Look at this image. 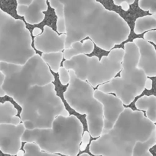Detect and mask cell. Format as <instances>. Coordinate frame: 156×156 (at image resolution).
<instances>
[{
	"mask_svg": "<svg viewBox=\"0 0 156 156\" xmlns=\"http://www.w3.org/2000/svg\"><path fill=\"white\" fill-rule=\"evenodd\" d=\"M139 50L138 67L142 69L147 77L156 76V50L154 46L143 38H136L132 41Z\"/></svg>",
	"mask_w": 156,
	"mask_h": 156,
	"instance_id": "obj_13",
	"label": "cell"
},
{
	"mask_svg": "<svg viewBox=\"0 0 156 156\" xmlns=\"http://www.w3.org/2000/svg\"><path fill=\"white\" fill-rule=\"evenodd\" d=\"M79 156H92V155H90L89 154H87V153H83V154H81V155H80Z\"/></svg>",
	"mask_w": 156,
	"mask_h": 156,
	"instance_id": "obj_32",
	"label": "cell"
},
{
	"mask_svg": "<svg viewBox=\"0 0 156 156\" xmlns=\"http://www.w3.org/2000/svg\"><path fill=\"white\" fill-rule=\"evenodd\" d=\"M145 88L147 90H151L152 88V81L151 79H147L145 81Z\"/></svg>",
	"mask_w": 156,
	"mask_h": 156,
	"instance_id": "obj_28",
	"label": "cell"
},
{
	"mask_svg": "<svg viewBox=\"0 0 156 156\" xmlns=\"http://www.w3.org/2000/svg\"><path fill=\"white\" fill-rule=\"evenodd\" d=\"M152 16L154 17V18H155V19H156V13H154V14H152Z\"/></svg>",
	"mask_w": 156,
	"mask_h": 156,
	"instance_id": "obj_33",
	"label": "cell"
},
{
	"mask_svg": "<svg viewBox=\"0 0 156 156\" xmlns=\"http://www.w3.org/2000/svg\"><path fill=\"white\" fill-rule=\"evenodd\" d=\"M154 29H156V19L152 15L139 17L135 21L134 33L136 34H142Z\"/></svg>",
	"mask_w": 156,
	"mask_h": 156,
	"instance_id": "obj_17",
	"label": "cell"
},
{
	"mask_svg": "<svg viewBox=\"0 0 156 156\" xmlns=\"http://www.w3.org/2000/svg\"><path fill=\"white\" fill-rule=\"evenodd\" d=\"M18 105L21 108V120L29 130L51 128L58 116H70L53 83L30 88Z\"/></svg>",
	"mask_w": 156,
	"mask_h": 156,
	"instance_id": "obj_4",
	"label": "cell"
},
{
	"mask_svg": "<svg viewBox=\"0 0 156 156\" xmlns=\"http://www.w3.org/2000/svg\"><path fill=\"white\" fill-rule=\"evenodd\" d=\"M24 152H23V151H21V150H19L18 151V153H17V156H24Z\"/></svg>",
	"mask_w": 156,
	"mask_h": 156,
	"instance_id": "obj_31",
	"label": "cell"
},
{
	"mask_svg": "<svg viewBox=\"0 0 156 156\" xmlns=\"http://www.w3.org/2000/svg\"><path fill=\"white\" fill-rule=\"evenodd\" d=\"M139 6L142 11L156 13V0H139Z\"/></svg>",
	"mask_w": 156,
	"mask_h": 156,
	"instance_id": "obj_21",
	"label": "cell"
},
{
	"mask_svg": "<svg viewBox=\"0 0 156 156\" xmlns=\"http://www.w3.org/2000/svg\"><path fill=\"white\" fill-rule=\"evenodd\" d=\"M23 123L7 124L0 127V151L5 155H16L21 148V136L25 131Z\"/></svg>",
	"mask_w": 156,
	"mask_h": 156,
	"instance_id": "obj_11",
	"label": "cell"
},
{
	"mask_svg": "<svg viewBox=\"0 0 156 156\" xmlns=\"http://www.w3.org/2000/svg\"><path fill=\"white\" fill-rule=\"evenodd\" d=\"M139 111H146V117L153 123H156V96L144 95L139 98L135 103Z\"/></svg>",
	"mask_w": 156,
	"mask_h": 156,
	"instance_id": "obj_16",
	"label": "cell"
},
{
	"mask_svg": "<svg viewBox=\"0 0 156 156\" xmlns=\"http://www.w3.org/2000/svg\"><path fill=\"white\" fill-rule=\"evenodd\" d=\"M41 34V29L39 28V27H35V28L33 29V30H32V35L33 36L37 37L38 36V35Z\"/></svg>",
	"mask_w": 156,
	"mask_h": 156,
	"instance_id": "obj_29",
	"label": "cell"
},
{
	"mask_svg": "<svg viewBox=\"0 0 156 156\" xmlns=\"http://www.w3.org/2000/svg\"><path fill=\"white\" fill-rule=\"evenodd\" d=\"M41 58L54 73H58L64 58V53L62 52L43 53L41 54Z\"/></svg>",
	"mask_w": 156,
	"mask_h": 156,
	"instance_id": "obj_18",
	"label": "cell"
},
{
	"mask_svg": "<svg viewBox=\"0 0 156 156\" xmlns=\"http://www.w3.org/2000/svg\"><path fill=\"white\" fill-rule=\"evenodd\" d=\"M143 39L148 41V42L154 43L156 45V30H152L146 32L144 34Z\"/></svg>",
	"mask_w": 156,
	"mask_h": 156,
	"instance_id": "obj_25",
	"label": "cell"
},
{
	"mask_svg": "<svg viewBox=\"0 0 156 156\" xmlns=\"http://www.w3.org/2000/svg\"><path fill=\"white\" fill-rule=\"evenodd\" d=\"M0 69L5 75L2 89L17 105L30 88L54 82L49 66L38 53L22 66L0 62Z\"/></svg>",
	"mask_w": 156,
	"mask_h": 156,
	"instance_id": "obj_5",
	"label": "cell"
},
{
	"mask_svg": "<svg viewBox=\"0 0 156 156\" xmlns=\"http://www.w3.org/2000/svg\"><path fill=\"white\" fill-rule=\"evenodd\" d=\"M48 6L47 0H34L29 5H18L16 8L17 15L24 17V21L30 24H38L44 21L45 15L44 12L47 11Z\"/></svg>",
	"mask_w": 156,
	"mask_h": 156,
	"instance_id": "obj_14",
	"label": "cell"
},
{
	"mask_svg": "<svg viewBox=\"0 0 156 156\" xmlns=\"http://www.w3.org/2000/svg\"><path fill=\"white\" fill-rule=\"evenodd\" d=\"M94 50V44L90 39L84 41V43L80 41L74 42L68 49L64 50V58L65 60H70L71 58L79 55L90 54Z\"/></svg>",
	"mask_w": 156,
	"mask_h": 156,
	"instance_id": "obj_15",
	"label": "cell"
},
{
	"mask_svg": "<svg viewBox=\"0 0 156 156\" xmlns=\"http://www.w3.org/2000/svg\"><path fill=\"white\" fill-rule=\"evenodd\" d=\"M66 34H58L50 26L44 25L41 34L34 39L35 50L43 53H58L65 50Z\"/></svg>",
	"mask_w": 156,
	"mask_h": 156,
	"instance_id": "obj_12",
	"label": "cell"
},
{
	"mask_svg": "<svg viewBox=\"0 0 156 156\" xmlns=\"http://www.w3.org/2000/svg\"><path fill=\"white\" fill-rule=\"evenodd\" d=\"M70 83L64 93L69 106L76 113L86 115L88 132L93 138H99L103 129V108L94 97L93 87L78 79L73 70H69Z\"/></svg>",
	"mask_w": 156,
	"mask_h": 156,
	"instance_id": "obj_9",
	"label": "cell"
},
{
	"mask_svg": "<svg viewBox=\"0 0 156 156\" xmlns=\"http://www.w3.org/2000/svg\"><path fill=\"white\" fill-rule=\"evenodd\" d=\"M156 134V125L143 112L125 108L107 133L90 143L94 156H132L138 142H146Z\"/></svg>",
	"mask_w": 156,
	"mask_h": 156,
	"instance_id": "obj_2",
	"label": "cell"
},
{
	"mask_svg": "<svg viewBox=\"0 0 156 156\" xmlns=\"http://www.w3.org/2000/svg\"><path fill=\"white\" fill-rule=\"evenodd\" d=\"M156 145V134L150 138L148 141L138 142L133 149L132 156H153L149 149Z\"/></svg>",
	"mask_w": 156,
	"mask_h": 156,
	"instance_id": "obj_19",
	"label": "cell"
},
{
	"mask_svg": "<svg viewBox=\"0 0 156 156\" xmlns=\"http://www.w3.org/2000/svg\"><path fill=\"white\" fill-rule=\"evenodd\" d=\"M58 73H59V79L61 85H68V84L70 83V76L69 70L66 69L64 66H61Z\"/></svg>",
	"mask_w": 156,
	"mask_h": 156,
	"instance_id": "obj_22",
	"label": "cell"
},
{
	"mask_svg": "<svg viewBox=\"0 0 156 156\" xmlns=\"http://www.w3.org/2000/svg\"><path fill=\"white\" fill-rule=\"evenodd\" d=\"M35 54L25 23L0 8V61L22 66Z\"/></svg>",
	"mask_w": 156,
	"mask_h": 156,
	"instance_id": "obj_6",
	"label": "cell"
},
{
	"mask_svg": "<svg viewBox=\"0 0 156 156\" xmlns=\"http://www.w3.org/2000/svg\"><path fill=\"white\" fill-rule=\"evenodd\" d=\"M124 54V49L113 48L108 56H102L100 60L96 56L79 55L64 61L63 66L73 70L78 79L87 81L93 88H96L111 81L122 70Z\"/></svg>",
	"mask_w": 156,
	"mask_h": 156,
	"instance_id": "obj_8",
	"label": "cell"
},
{
	"mask_svg": "<svg viewBox=\"0 0 156 156\" xmlns=\"http://www.w3.org/2000/svg\"><path fill=\"white\" fill-rule=\"evenodd\" d=\"M34 0H16L17 4L21 5H29Z\"/></svg>",
	"mask_w": 156,
	"mask_h": 156,
	"instance_id": "obj_27",
	"label": "cell"
},
{
	"mask_svg": "<svg viewBox=\"0 0 156 156\" xmlns=\"http://www.w3.org/2000/svg\"><path fill=\"white\" fill-rule=\"evenodd\" d=\"M83 133V124L76 116H58L51 128L25 129L21 142L35 143L41 150L49 153L77 156Z\"/></svg>",
	"mask_w": 156,
	"mask_h": 156,
	"instance_id": "obj_3",
	"label": "cell"
},
{
	"mask_svg": "<svg viewBox=\"0 0 156 156\" xmlns=\"http://www.w3.org/2000/svg\"><path fill=\"white\" fill-rule=\"evenodd\" d=\"M64 5L65 49L89 37L99 48L110 51L128 38L129 25L119 13L96 0H58Z\"/></svg>",
	"mask_w": 156,
	"mask_h": 156,
	"instance_id": "obj_1",
	"label": "cell"
},
{
	"mask_svg": "<svg viewBox=\"0 0 156 156\" xmlns=\"http://www.w3.org/2000/svg\"><path fill=\"white\" fill-rule=\"evenodd\" d=\"M129 5H128L127 2H122V4H121V8H122V10L124 11H128V9H129Z\"/></svg>",
	"mask_w": 156,
	"mask_h": 156,
	"instance_id": "obj_30",
	"label": "cell"
},
{
	"mask_svg": "<svg viewBox=\"0 0 156 156\" xmlns=\"http://www.w3.org/2000/svg\"><path fill=\"white\" fill-rule=\"evenodd\" d=\"M24 156H61L58 154H52L41 150L39 146L33 143H26L23 146Z\"/></svg>",
	"mask_w": 156,
	"mask_h": 156,
	"instance_id": "obj_20",
	"label": "cell"
},
{
	"mask_svg": "<svg viewBox=\"0 0 156 156\" xmlns=\"http://www.w3.org/2000/svg\"><path fill=\"white\" fill-rule=\"evenodd\" d=\"M94 97L102 105L103 108V129L102 135L111 130L125 110L122 101L111 94H106L99 90L94 91Z\"/></svg>",
	"mask_w": 156,
	"mask_h": 156,
	"instance_id": "obj_10",
	"label": "cell"
},
{
	"mask_svg": "<svg viewBox=\"0 0 156 156\" xmlns=\"http://www.w3.org/2000/svg\"><path fill=\"white\" fill-rule=\"evenodd\" d=\"M124 54L120 77L113 78L109 82L98 86V90L106 94L114 93L124 105H129L145 90V73L138 67L139 50L132 41L124 44Z\"/></svg>",
	"mask_w": 156,
	"mask_h": 156,
	"instance_id": "obj_7",
	"label": "cell"
},
{
	"mask_svg": "<svg viewBox=\"0 0 156 156\" xmlns=\"http://www.w3.org/2000/svg\"><path fill=\"white\" fill-rule=\"evenodd\" d=\"M90 134L88 131H84L82 136V140H81V144L80 146V151L84 152L87 148V145L90 143Z\"/></svg>",
	"mask_w": 156,
	"mask_h": 156,
	"instance_id": "obj_23",
	"label": "cell"
},
{
	"mask_svg": "<svg viewBox=\"0 0 156 156\" xmlns=\"http://www.w3.org/2000/svg\"><path fill=\"white\" fill-rule=\"evenodd\" d=\"M116 5L120 6L122 2H127L128 5H132L135 2V0H113Z\"/></svg>",
	"mask_w": 156,
	"mask_h": 156,
	"instance_id": "obj_26",
	"label": "cell"
},
{
	"mask_svg": "<svg viewBox=\"0 0 156 156\" xmlns=\"http://www.w3.org/2000/svg\"><path fill=\"white\" fill-rule=\"evenodd\" d=\"M57 31L60 34H66V23L64 18H57Z\"/></svg>",
	"mask_w": 156,
	"mask_h": 156,
	"instance_id": "obj_24",
	"label": "cell"
}]
</instances>
